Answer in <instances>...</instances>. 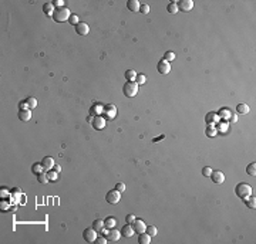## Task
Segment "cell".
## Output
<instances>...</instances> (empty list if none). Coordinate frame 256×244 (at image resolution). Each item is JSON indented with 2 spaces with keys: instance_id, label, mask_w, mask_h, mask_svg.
<instances>
[{
  "instance_id": "3957f363",
  "label": "cell",
  "mask_w": 256,
  "mask_h": 244,
  "mask_svg": "<svg viewBox=\"0 0 256 244\" xmlns=\"http://www.w3.org/2000/svg\"><path fill=\"white\" fill-rule=\"evenodd\" d=\"M138 84L135 82V81H127L125 84H124L123 87V92L125 97H128V98H133V97L137 95V92H138Z\"/></svg>"
},
{
  "instance_id": "cb8c5ba5",
  "label": "cell",
  "mask_w": 256,
  "mask_h": 244,
  "mask_svg": "<svg viewBox=\"0 0 256 244\" xmlns=\"http://www.w3.org/2000/svg\"><path fill=\"white\" fill-rule=\"evenodd\" d=\"M243 202H245V204H246V207H249V209H255L256 207V199H255V196H248L246 199H243Z\"/></svg>"
},
{
  "instance_id": "7dc6e473",
  "label": "cell",
  "mask_w": 256,
  "mask_h": 244,
  "mask_svg": "<svg viewBox=\"0 0 256 244\" xmlns=\"http://www.w3.org/2000/svg\"><path fill=\"white\" fill-rule=\"evenodd\" d=\"M26 108H29L27 101H22V102L19 104V109H26Z\"/></svg>"
},
{
  "instance_id": "60d3db41",
  "label": "cell",
  "mask_w": 256,
  "mask_h": 244,
  "mask_svg": "<svg viewBox=\"0 0 256 244\" xmlns=\"http://www.w3.org/2000/svg\"><path fill=\"white\" fill-rule=\"evenodd\" d=\"M211 173H212V167H209V166H205L204 169H202V175H204L205 177L211 176Z\"/></svg>"
},
{
  "instance_id": "9a60e30c",
  "label": "cell",
  "mask_w": 256,
  "mask_h": 244,
  "mask_svg": "<svg viewBox=\"0 0 256 244\" xmlns=\"http://www.w3.org/2000/svg\"><path fill=\"white\" fill-rule=\"evenodd\" d=\"M205 122H206L208 125H216L219 122V117L216 112H208L206 115H205Z\"/></svg>"
},
{
  "instance_id": "52a82bcc",
  "label": "cell",
  "mask_w": 256,
  "mask_h": 244,
  "mask_svg": "<svg viewBox=\"0 0 256 244\" xmlns=\"http://www.w3.org/2000/svg\"><path fill=\"white\" fill-rule=\"evenodd\" d=\"M97 234H98V233H97L93 227H88V229H86L83 232V237H84V240H86L87 243H94L96 238H97Z\"/></svg>"
},
{
  "instance_id": "e0dca14e",
  "label": "cell",
  "mask_w": 256,
  "mask_h": 244,
  "mask_svg": "<svg viewBox=\"0 0 256 244\" xmlns=\"http://www.w3.org/2000/svg\"><path fill=\"white\" fill-rule=\"evenodd\" d=\"M134 233H135V232H134L133 226L128 224V223H127L123 229H121V236H123V237H128V238H130L131 236H134Z\"/></svg>"
},
{
  "instance_id": "4dcf8cb0",
  "label": "cell",
  "mask_w": 256,
  "mask_h": 244,
  "mask_svg": "<svg viewBox=\"0 0 256 244\" xmlns=\"http://www.w3.org/2000/svg\"><path fill=\"white\" fill-rule=\"evenodd\" d=\"M167 10H168V13H171V14L178 13V6H176V2H171V3L167 6Z\"/></svg>"
},
{
  "instance_id": "2e32d148",
  "label": "cell",
  "mask_w": 256,
  "mask_h": 244,
  "mask_svg": "<svg viewBox=\"0 0 256 244\" xmlns=\"http://www.w3.org/2000/svg\"><path fill=\"white\" fill-rule=\"evenodd\" d=\"M41 166H43L44 172L51 170L53 167H54V161H53V158H50V156H44L43 161H41Z\"/></svg>"
},
{
  "instance_id": "f35d334b",
  "label": "cell",
  "mask_w": 256,
  "mask_h": 244,
  "mask_svg": "<svg viewBox=\"0 0 256 244\" xmlns=\"http://www.w3.org/2000/svg\"><path fill=\"white\" fill-rule=\"evenodd\" d=\"M68 23H70V24H73V26H77L78 23H80V22H78V16L77 14H71L70 19H68Z\"/></svg>"
},
{
  "instance_id": "8992f818",
  "label": "cell",
  "mask_w": 256,
  "mask_h": 244,
  "mask_svg": "<svg viewBox=\"0 0 256 244\" xmlns=\"http://www.w3.org/2000/svg\"><path fill=\"white\" fill-rule=\"evenodd\" d=\"M91 125L94 127V129L97 131H101L105 128V125H107V119H105L102 115H97V117H94L93 122H91Z\"/></svg>"
},
{
  "instance_id": "4fadbf2b",
  "label": "cell",
  "mask_w": 256,
  "mask_h": 244,
  "mask_svg": "<svg viewBox=\"0 0 256 244\" xmlns=\"http://www.w3.org/2000/svg\"><path fill=\"white\" fill-rule=\"evenodd\" d=\"M76 33L78 34V36H87V34L90 33V27L87 23L84 22H80L77 26H76Z\"/></svg>"
},
{
  "instance_id": "c3c4849f",
  "label": "cell",
  "mask_w": 256,
  "mask_h": 244,
  "mask_svg": "<svg viewBox=\"0 0 256 244\" xmlns=\"http://www.w3.org/2000/svg\"><path fill=\"white\" fill-rule=\"evenodd\" d=\"M0 209H2V210H7V209H10V207H9V203H7V202H4V203H3V200H2Z\"/></svg>"
},
{
  "instance_id": "681fc988",
  "label": "cell",
  "mask_w": 256,
  "mask_h": 244,
  "mask_svg": "<svg viewBox=\"0 0 256 244\" xmlns=\"http://www.w3.org/2000/svg\"><path fill=\"white\" fill-rule=\"evenodd\" d=\"M0 195H2V197H4V196H9V192H7V189H6V187H2Z\"/></svg>"
},
{
  "instance_id": "e575fe53",
  "label": "cell",
  "mask_w": 256,
  "mask_h": 244,
  "mask_svg": "<svg viewBox=\"0 0 256 244\" xmlns=\"http://www.w3.org/2000/svg\"><path fill=\"white\" fill-rule=\"evenodd\" d=\"M31 172H33L34 175H39V173L44 172L43 166H41V162H40V163H34L33 166H31Z\"/></svg>"
},
{
  "instance_id": "816d5d0a",
  "label": "cell",
  "mask_w": 256,
  "mask_h": 244,
  "mask_svg": "<svg viewBox=\"0 0 256 244\" xmlns=\"http://www.w3.org/2000/svg\"><path fill=\"white\" fill-rule=\"evenodd\" d=\"M164 138H165V135L162 133V135H159L158 138H154V139H152V142H158V141H161V139H164Z\"/></svg>"
},
{
  "instance_id": "d6986e66",
  "label": "cell",
  "mask_w": 256,
  "mask_h": 244,
  "mask_svg": "<svg viewBox=\"0 0 256 244\" xmlns=\"http://www.w3.org/2000/svg\"><path fill=\"white\" fill-rule=\"evenodd\" d=\"M93 229L96 230L97 233H101L102 230L105 229V223H104V220H100V219L94 220V222H93Z\"/></svg>"
},
{
  "instance_id": "836d02e7",
  "label": "cell",
  "mask_w": 256,
  "mask_h": 244,
  "mask_svg": "<svg viewBox=\"0 0 256 244\" xmlns=\"http://www.w3.org/2000/svg\"><path fill=\"white\" fill-rule=\"evenodd\" d=\"M135 77H137V72L134 71V70H127L125 71L127 81H135Z\"/></svg>"
},
{
  "instance_id": "ba28073f",
  "label": "cell",
  "mask_w": 256,
  "mask_h": 244,
  "mask_svg": "<svg viewBox=\"0 0 256 244\" xmlns=\"http://www.w3.org/2000/svg\"><path fill=\"white\" fill-rule=\"evenodd\" d=\"M105 237H107V241L115 243V241H118L120 237H123V236H121V232H118L115 227H112V229H108V233L105 234Z\"/></svg>"
},
{
  "instance_id": "f907efd6",
  "label": "cell",
  "mask_w": 256,
  "mask_h": 244,
  "mask_svg": "<svg viewBox=\"0 0 256 244\" xmlns=\"http://www.w3.org/2000/svg\"><path fill=\"white\" fill-rule=\"evenodd\" d=\"M53 170H56L57 173H60V172H61V166H60V165H54V167H53Z\"/></svg>"
},
{
  "instance_id": "d590c367",
  "label": "cell",
  "mask_w": 256,
  "mask_h": 244,
  "mask_svg": "<svg viewBox=\"0 0 256 244\" xmlns=\"http://www.w3.org/2000/svg\"><path fill=\"white\" fill-rule=\"evenodd\" d=\"M37 180L41 183V185H46L49 183V179H47V172H41L37 175Z\"/></svg>"
},
{
  "instance_id": "ac0fdd59",
  "label": "cell",
  "mask_w": 256,
  "mask_h": 244,
  "mask_svg": "<svg viewBox=\"0 0 256 244\" xmlns=\"http://www.w3.org/2000/svg\"><path fill=\"white\" fill-rule=\"evenodd\" d=\"M127 7L130 12H139V7H141V3H139L138 0H128L127 2Z\"/></svg>"
},
{
  "instance_id": "7402d4cb",
  "label": "cell",
  "mask_w": 256,
  "mask_h": 244,
  "mask_svg": "<svg viewBox=\"0 0 256 244\" xmlns=\"http://www.w3.org/2000/svg\"><path fill=\"white\" fill-rule=\"evenodd\" d=\"M104 223H105V227H107V229H112V227H115V226L118 224L117 219H115V217H112V216L107 217V219L104 220Z\"/></svg>"
},
{
  "instance_id": "4316f807",
  "label": "cell",
  "mask_w": 256,
  "mask_h": 244,
  "mask_svg": "<svg viewBox=\"0 0 256 244\" xmlns=\"http://www.w3.org/2000/svg\"><path fill=\"white\" fill-rule=\"evenodd\" d=\"M228 122H226V121L225 119H221V122H218V124H216V129H219V132H226V131H228Z\"/></svg>"
},
{
  "instance_id": "8fae6325",
  "label": "cell",
  "mask_w": 256,
  "mask_h": 244,
  "mask_svg": "<svg viewBox=\"0 0 256 244\" xmlns=\"http://www.w3.org/2000/svg\"><path fill=\"white\" fill-rule=\"evenodd\" d=\"M209 177L212 179L213 183H216V185H221V183L225 182V175H223L221 170H212Z\"/></svg>"
},
{
  "instance_id": "484cf974",
  "label": "cell",
  "mask_w": 256,
  "mask_h": 244,
  "mask_svg": "<svg viewBox=\"0 0 256 244\" xmlns=\"http://www.w3.org/2000/svg\"><path fill=\"white\" fill-rule=\"evenodd\" d=\"M47 179H49V182H51V183H56L57 180H59V173L56 172V170H49L47 172Z\"/></svg>"
},
{
  "instance_id": "f6af8a7d",
  "label": "cell",
  "mask_w": 256,
  "mask_h": 244,
  "mask_svg": "<svg viewBox=\"0 0 256 244\" xmlns=\"http://www.w3.org/2000/svg\"><path fill=\"white\" fill-rule=\"evenodd\" d=\"M115 189H117L118 192H121V193H123V192L125 190V185H124V183H117V185H115Z\"/></svg>"
},
{
  "instance_id": "603a6c76",
  "label": "cell",
  "mask_w": 256,
  "mask_h": 244,
  "mask_svg": "<svg viewBox=\"0 0 256 244\" xmlns=\"http://www.w3.org/2000/svg\"><path fill=\"white\" fill-rule=\"evenodd\" d=\"M54 10H56V7L53 6V3H44L43 4V12L46 16H53Z\"/></svg>"
},
{
  "instance_id": "bcb514c9",
  "label": "cell",
  "mask_w": 256,
  "mask_h": 244,
  "mask_svg": "<svg viewBox=\"0 0 256 244\" xmlns=\"http://www.w3.org/2000/svg\"><path fill=\"white\" fill-rule=\"evenodd\" d=\"M105 241H107V237H97L94 243H97V244H104Z\"/></svg>"
},
{
  "instance_id": "30bf717a",
  "label": "cell",
  "mask_w": 256,
  "mask_h": 244,
  "mask_svg": "<svg viewBox=\"0 0 256 244\" xmlns=\"http://www.w3.org/2000/svg\"><path fill=\"white\" fill-rule=\"evenodd\" d=\"M176 6H178V10H181V12H191L194 9V2L192 0H179Z\"/></svg>"
},
{
  "instance_id": "7c38bea8",
  "label": "cell",
  "mask_w": 256,
  "mask_h": 244,
  "mask_svg": "<svg viewBox=\"0 0 256 244\" xmlns=\"http://www.w3.org/2000/svg\"><path fill=\"white\" fill-rule=\"evenodd\" d=\"M133 229H134V232L137 233V234H141V233H145V229H147V224H145L142 220H138V219H135V222L133 223Z\"/></svg>"
},
{
  "instance_id": "d6a6232c",
  "label": "cell",
  "mask_w": 256,
  "mask_h": 244,
  "mask_svg": "<svg viewBox=\"0 0 256 244\" xmlns=\"http://www.w3.org/2000/svg\"><path fill=\"white\" fill-rule=\"evenodd\" d=\"M27 105H29V109H34L36 107H37V99L34 98V97H29L27 99Z\"/></svg>"
},
{
  "instance_id": "6da1fadb",
  "label": "cell",
  "mask_w": 256,
  "mask_h": 244,
  "mask_svg": "<svg viewBox=\"0 0 256 244\" xmlns=\"http://www.w3.org/2000/svg\"><path fill=\"white\" fill-rule=\"evenodd\" d=\"M70 10H68V7H60V9H56L54 10V13H53V20L56 23H63V22H68V19H70Z\"/></svg>"
},
{
  "instance_id": "d4e9b609",
  "label": "cell",
  "mask_w": 256,
  "mask_h": 244,
  "mask_svg": "<svg viewBox=\"0 0 256 244\" xmlns=\"http://www.w3.org/2000/svg\"><path fill=\"white\" fill-rule=\"evenodd\" d=\"M151 236H148L147 233H141V234L138 236V243L139 244H149L151 243Z\"/></svg>"
},
{
  "instance_id": "5b68a950",
  "label": "cell",
  "mask_w": 256,
  "mask_h": 244,
  "mask_svg": "<svg viewBox=\"0 0 256 244\" xmlns=\"http://www.w3.org/2000/svg\"><path fill=\"white\" fill-rule=\"evenodd\" d=\"M102 114H104L105 119H112V118L117 115V108H115V105H112V104H107V105L102 108Z\"/></svg>"
},
{
  "instance_id": "ab89813d",
  "label": "cell",
  "mask_w": 256,
  "mask_h": 244,
  "mask_svg": "<svg viewBox=\"0 0 256 244\" xmlns=\"http://www.w3.org/2000/svg\"><path fill=\"white\" fill-rule=\"evenodd\" d=\"M149 10H151V9H149L148 4H141V7H139V12H141L142 14H148Z\"/></svg>"
},
{
  "instance_id": "8d00e7d4",
  "label": "cell",
  "mask_w": 256,
  "mask_h": 244,
  "mask_svg": "<svg viewBox=\"0 0 256 244\" xmlns=\"http://www.w3.org/2000/svg\"><path fill=\"white\" fill-rule=\"evenodd\" d=\"M135 82L138 84V85H142V84H145V82H147V75H145V74H137Z\"/></svg>"
},
{
  "instance_id": "44dd1931",
  "label": "cell",
  "mask_w": 256,
  "mask_h": 244,
  "mask_svg": "<svg viewBox=\"0 0 256 244\" xmlns=\"http://www.w3.org/2000/svg\"><path fill=\"white\" fill-rule=\"evenodd\" d=\"M102 108H104V107H101L100 104H96V105H93L90 108V115H91V117H97V115H100L102 112Z\"/></svg>"
},
{
  "instance_id": "b9f144b4",
  "label": "cell",
  "mask_w": 256,
  "mask_h": 244,
  "mask_svg": "<svg viewBox=\"0 0 256 244\" xmlns=\"http://www.w3.org/2000/svg\"><path fill=\"white\" fill-rule=\"evenodd\" d=\"M53 6L56 7V9L64 7V2H63V0H54V2H53Z\"/></svg>"
},
{
  "instance_id": "9c48e42d",
  "label": "cell",
  "mask_w": 256,
  "mask_h": 244,
  "mask_svg": "<svg viewBox=\"0 0 256 244\" xmlns=\"http://www.w3.org/2000/svg\"><path fill=\"white\" fill-rule=\"evenodd\" d=\"M157 70H158V72L159 74H162V75H167L168 72L171 71V65H170V62L168 61H165V60H159L158 61V65H157Z\"/></svg>"
},
{
  "instance_id": "f546056e",
  "label": "cell",
  "mask_w": 256,
  "mask_h": 244,
  "mask_svg": "<svg viewBox=\"0 0 256 244\" xmlns=\"http://www.w3.org/2000/svg\"><path fill=\"white\" fill-rule=\"evenodd\" d=\"M236 112H238V114L245 115V114H248V112H249V107H248L246 104H239V105L236 107Z\"/></svg>"
},
{
  "instance_id": "5bb4252c",
  "label": "cell",
  "mask_w": 256,
  "mask_h": 244,
  "mask_svg": "<svg viewBox=\"0 0 256 244\" xmlns=\"http://www.w3.org/2000/svg\"><path fill=\"white\" fill-rule=\"evenodd\" d=\"M17 117H19V119L22 121V122H29L31 118V111L29 108L26 109H19V112H17Z\"/></svg>"
},
{
  "instance_id": "ffe728a7",
  "label": "cell",
  "mask_w": 256,
  "mask_h": 244,
  "mask_svg": "<svg viewBox=\"0 0 256 244\" xmlns=\"http://www.w3.org/2000/svg\"><path fill=\"white\" fill-rule=\"evenodd\" d=\"M216 114H218L219 119H225V121H228L232 112H231V109H228V108H221V109H219V112H216Z\"/></svg>"
},
{
  "instance_id": "7bdbcfd3",
  "label": "cell",
  "mask_w": 256,
  "mask_h": 244,
  "mask_svg": "<svg viewBox=\"0 0 256 244\" xmlns=\"http://www.w3.org/2000/svg\"><path fill=\"white\" fill-rule=\"evenodd\" d=\"M228 121L231 122V124H236V122H238V114H233V112H232Z\"/></svg>"
},
{
  "instance_id": "1f68e13d",
  "label": "cell",
  "mask_w": 256,
  "mask_h": 244,
  "mask_svg": "<svg viewBox=\"0 0 256 244\" xmlns=\"http://www.w3.org/2000/svg\"><path fill=\"white\" fill-rule=\"evenodd\" d=\"M246 173L249 175V176H255L256 175V163L253 162V163H249L246 167Z\"/></svg>"
},
{
  "instance_id": "ee69618b",
  "label": "cell",
  "mask_w": 256,
  "mask_h": 244,
  "mask_svg": "<svg viewBox=\"0 0 256 244\" xmlns=\"http://www.w3.org/2000/svg\"><path fill=\"white\" fill-rule=\"evenodd\" d=\"M125 222L128 223V224H133V223L135 222V216H134V214H128V216L125 217Z\"/></svg>"
},
{
  "instance_id": "277c9868",
  "label": "cell",
  "mask_w": 256,
  "mask_h": 244,
  "mask_svg": "<svg viewBox=\"0 0 256 244\" xmlns=\"http://www.w3.org/2000/svg\"><path fill=\"white\" fill-rule=\"evenodd\" d=\"M105 200L110 204H117L121 200V192H118L117 189H112V190H108L107 195H105Z\"/></svg>"
},
{
  "instance_id": "74e56055",
  "label": "cell",
  "mask_w": 256,
  "mask_h": 244,
  "mask_svg": "<svg viewBox=\"0 0 256 244\" xmlns=\"http://www.w3.org/2000/svg\"><path fill=\"white\" fill-rule=\"evenodd\" d=\"M164 60L168 61V62L172 61V60H175V53H174V51H167V53L164 54Z\"/></svg>"
},
{
  "instance_id": "f1b7e54d",
  "label": "cell",
  "mask_w": 256,
  "mask_h": 244,
  "mask_svg": "<svg viewBox=\"0 0 256 244\" xmlns=\"http://www.w3.org/2000/svg\"><path fill=\"white\" fill-rule=\"evenodd\" d=\"M145 233H147L148 236H151V237H155V236H157V233H158V230H157V227H155V226L149 224V226H147Z\"/></svg>"
},
{
  "instance_id": "83f0119b",
  "label": "cell",
  "mask_w": 256,
  "mask_h": 244,
  "mask_svg": "<svg viewBox=\"0 0 256 244\" xmlns=\"http://www.w3.org/2000/svg\"><path fill=\"white\" fill-rule=\"evenodd\" d=\"M216 133H218V129L215 128V125H208L206 131H205V135L209 136V138H213Z\"/></svg>"
},
{
  "instance_id": "7a4b0ae2",
  "label": "cell",
  "mask_w": 256,
  "mask_h": 244,
  "mask_svg": "<svg viewBox=\"0 0 256 244\" xmlns=\"http://www.w3.org/2000/svg\"><path fill=\"white\" fill-rule=\"evenodd\" d=\"M235 193H236V196L239 199H246L248 196L252 195V187H250V185H248V183H238L236 187H235Z\"/></svg>"
}]
</instances>
